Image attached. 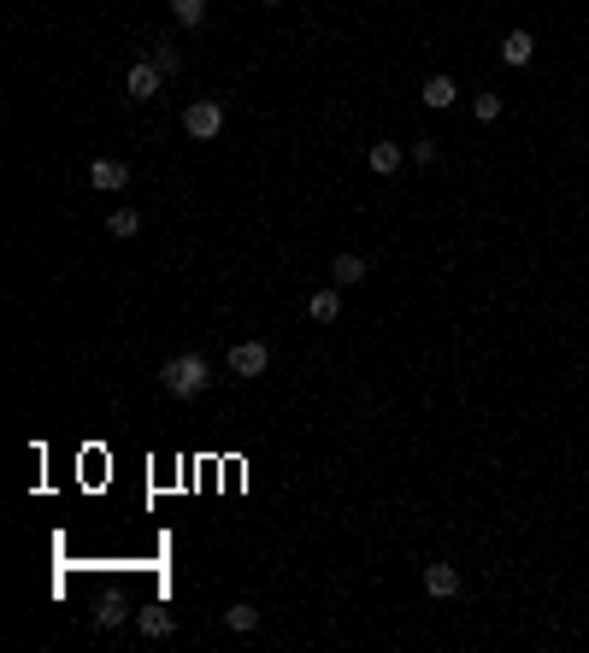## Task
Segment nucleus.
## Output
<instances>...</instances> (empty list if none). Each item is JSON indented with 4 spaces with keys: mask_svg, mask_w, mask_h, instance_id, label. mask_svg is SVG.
<instances>
[{
    "mask_svg": "<svg viewBox=\"0 0 589 653\" xmlns=\"http://www.w3.org/2000/svg\"><path fill=\"white\" fill-rule=\"evenodd\" d=\"M265 6H277V0H265Z\"/></svg>",
    "mask_w": 589,
    "mask_h": 653,
    "instance_id": "obj_19",
    "label": "nucleus"
},
{
    "mask_svg": "<svg viewBox=\"0 0 589 653\" xmlns=\"http://www.w3.org/2000/svg\"><path fill=\"white\" fill-rule=\"evenodd\" d=\"M106 230H113L118 242H130V235H142V218H136V212L124 207V212H113V218H106Z\"/></svg>",
    "mask_w": 589,
    "mask_h": 653,
    "instance_id": "obj_17",
    "label": "nucleus"
},
{
    "mask_svg": "<svg viewBox=\"0 0 589 653\" xmlns=\"http://www.w3.org/2000/svg\"><path fill=\"white\" fill-rule=\"evenodd\" d=\"M136 630H142L148 641H165V636L177 630V618L165 612V606H148V612H136Z\"/></svg>",
    "mask_w": 589,
    "mask_h": 653,
    "instance_id": "obj_7",
    "label": "nucleus"
},
{
    "mask_svg": "<svg viewBox=\"0 0 589 653\" xmlns=\"http://www.w3.org/2000/svg\"><path fill=\"white\" fill-rule=\"evenodd\" d=\"M183 130L195 142H213L218 130H225V106H218V100H195V106L183 112Z\"/></svg>",
    "mask_w": 589,
    "mask_h": 653,
    "instance_id": "obj_2",
    "label": "nucleus"
},
{
    "mask_svg": "<svg viewBox=\"0 0 589 653\" xmlns=\"http://www.w3.org/2000/svg\"><path fill=\"white\" fill-rule=\"evenodd\" d=\"M365 165H372L377 177L401 171V142H372V148H365Z\"/></svg>",
    "mask_w": 589,
    "mask_h": 653,
    "instance_id": "obj_6",
    "label": "nucleus"
},
{
    "mask_svg": "<svg viewBox=\"0 0 589 653\" xmlns=\"http://www.w3.org/2000/svg\"><path fill=\"white\" fill-rule=\"evenodd\" d=\"M225 624L236 630V636H248V630L260 624V606H253V601H236V606H230V612H225Z\"/></svg>",
    "mask_w": 589,
    "mask_h": 653,
    "instance_id": "obj_13",
    "label": "nucleus"
},
{
    "mask_svg": "<svg viewBox=\"0 0 589 653\" xmlns=\"http://www.w3.org/2000/svg\"><path fill=\"white\" fill-rule=\"evenodd\" d=\"M160 382H165V395L195 400V395H207V382H213V365H207L201 354H177V359H165Z\"/></svg>",
    "mask_w": 589,
    "mask_h": 653,
    "instance_id": "obj_1",
    "label": "nucleus"
},
{
    "mask_svg": "<svg viewBox=\"0 0 589 653\" xmlns=\"http://www.w3.org/2000/svg\"><path fill=\"white\" fill-rule=\"evenodd\" d=\"M530 53H537L530 30H507V41H502V60H507V65H530Z\"/></svg>",
    "mask_w": 589,
    "mask_h": 653,
    "instance_id": "obj_10",
    "label": "nucleus"
},
{
    "mask_svg": "<svg viewBox=\"0 0 589 653\" xmlns=\"http://www.w3.org/2000/svg\"><path fill=\"white\" fill-rule=\"evenodd\" d=\"M419 100H425L430 112H442V106H454V100H460V88H454V77H430V83H425V95H419Z\"/></svg>",
    "mask_w": 589,
    "mask_h": 653,
    "instance_id": "obj_11",
    "label": "nucleus"
},
{
    "mask_svg": "<svg viewBox=\"0 0 589 653\" xmlns=\"http://www.w3.org/2000/svg\"><path fill=\"white\" fill-rule=\"evenodd\" d=\"M88 183H95V189H124L130 171L118 160H95V165H88Z\"/></svg>",
    "mask_w": 589,
    "mask_h": 653,
    "instance_id": "obj_9",
    "label": "nucleus"
},
{
    "mask_svg": "<svg viewBox=\"0 0 589 653\" xmlns=\"http://www.w3.org/2000/svg\"><path fill=\"white\" fill-rule=\"evenodd\" d=\"M365 271H372V265H365L360 253H336V265H330V283H365Z\"/></svg>",
    "mask_w": 589,
    "mask_h": 653,
    "instance_id": "obj_12",
    "label": "nucleus"
},
{
    "mask_svg": "<svg viewBox=\"0 0 589 653\" xmlns=\"http://www.w3.org/2000/svg\"><path fill=\"white\" fill-rule=\"evenodd\" d=\"M148 60L160 65L165 77H177V71H183V53H177V41H153V53H148Z\"/></svg>",
    "mask_w": 589,
    "mask_h": 653,
    "instance_id": "obj_14",
    "label": "nucleus"
},
{
    "mask_svg": "<svg viewBox=\"0 0 589 653\" xmlns=\"http://www.w3.org/2000/svg\"><path fill=\"white\" fill-rule=\"evenodd\" d=\"M95 624H101V630H118V624H124V594H106L101 612H95Z\"/></svg>",
    "mask_w": 589,
    "mask_h": 653,
    "instance_id": "obj_15",
    "label": "nucleus"
},
{
    "mask_svg": "<svg viewBox=\"0 0 589 653\" xmlns=\"http://www.w3.org/2000/svg\"><path fill=\"white\" fill-rule=\"evenodd\" d=\"M425 589L437 594V601H448V594H460V571L454 566H425Z\"/></svg>",
    "mask_w": 589,
    "mask_h": 653,
    "instance_id": "obj_8",
    "label": "nucleus"
},
{
    "mask_svg": "<svg viewBox=\"0 0 589 653\" xmlns=\"http://www.w3.org/2000/svg\"><path fill=\"white\" fill-rule=\"evenodd\" d=\"M171 13H177V24H183V30H195L207 18V0H171Z\"/></svg>",
    "mask_w": 589,
    "mask_h": 653,
    "instance_id": "obj_16",
    "label": "nucleus"
},
{
    "mask_svg": "<svg viewBox=\"0 0 589 653\" xmlns=\"http://www.w3.org/2000/svg\"><path fill=\"white\" fill-rule=\"evenodd\" d=\"M472 112H477L483 124H495V118H502V95H477V100H472Z\"/></svg>",
    "mask_w": 589,
    "mask_h": 653,
    "instance_id": "obj_18",
    "label": "nucleus"
},
{
    "mask_svg": "<svg viewBox=\"0 0 589 653\" xmlns=\"http://www.w3.org/2000/svg\"><path fill=\"white\" fill-rule=\"evenodd\" d=\"M265 365H271V347L265 342H236L230 347V371H236V377H260Z\"/></svg>",
    "mask_w": 589,
    "mask_h": 653,
    "instance_id": "obj_3",
    "label": "nucleus"
},
{
    "mask_svg": "<svg viewBox=\"0 0 589 653\" xmlns=\"http://www.w3.org/2000/svg\"><path fill=\"white\" fill-rule=\"evenodd\" d=\"M160 83H165V71L153 60H136L130 65V100H153L160 95Z\"/></svg>",
    "mask_w": 589,
    "mask_h": 653,
    "instance_id": "obj_4",
    "label": "nucleus"
},
{
    "mask_svg": "<svg viewBox=\"0 0 589 653\" xmlns=\"http://www.w3.org/2000/svg\"><path fill=\"white\" fill-rule=\"evenodd\" d=\"M307 318L313 324H336L342 318V295L336 289H313V295H307Z\"/></svg>",
    "mask_w": 589,
    "mask_h": 653,
    "instance_id": "obj_5",
    "label": "nucleus"
}]
</instances>
